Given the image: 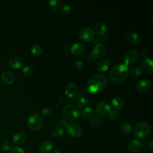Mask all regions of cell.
<instances>
[{"label": "cell", "instance_id": "cell-1", "mask_svg": "<svg viewBox=\"0 0 153 153\" xmlns=\"http://www.w3.org/2000/svg\"><path fill=\"white\" fill-rule=\"evenodd\" d=\"M128 76V68L124 63H117L110 69L109 77L111 82L119 84L125 81Z\"/></svg>", "mask_w": 153, "mask_h": 153}, {"label": "cell", "instance_id": "cell-2", "mask_svg": "<svg viewBox=\"0 0 153 153\" xmlns=\"http://www.w3.org/2000/svg\"><path fill=\"white\" fill-rule=\"evenodd\" d=\"M108 84V79L106 75L96 74L89 79L87 84V90L91 93H97L103 91Z\"/></svg>", "mask_w": 153, "mask_h": 153}, {"label": "cell", "instance_id": "cell-3", "mask_svg": "<svg viewBox=\"0 0 153 153\" xmlns=\"http://www.w3.org/2000/svg\"><path fill=\"white\" fill-rule=\"evenodd\" d=\"M62 114L66 120L75 121L79 117L80 108L75 104H68L63 108Z\"/></svg>", "mask_w": 153, "mask_h": 153}, {"label": "cell", "instance_id": "cell-4", "mask_svg": "<svg viewBox=\"0 0 153 153\" xmlns=\"http://www.w3.org/2000/svg\"><path fill=\"white\" fill-rule=\"evenodd\" d=\"M133 131L134 136L136 137L144 139L150 134L151 127L147 122L141 121L136 125Z\"/></svg>", "mask_w": 153, "mask_h": 153}, {"label": "cell", "instance_id": "cell-5", "mask_svg": "<svg viewBox=\"0 0 153 153\" xmlns=\"http://www.w3.org/2000/svg\"><path fill=\"white\" fill-rule=\"evenodd\" d=\"M44 120L38 114H32L27 118V125L32 131H38L43 126Z\"/></svg>", "mask_w": 153, "mask_h": 153}, {"label": "cell", "instance_id": "cell-6", "mask_svg": "<svg viewBox=\"0 0 153 153\" xmlns=\"http://www.w3.org/2000/svg\"><path fill=\"white\" fill-rule=\"evenodd\" d=\"M139 59V53L136 49L132 48L127 50L124 55V64L127 66L134 64Z\"/></svg>", "mask_w": 153, "mask_h": 153}, {"label": "cell", "instance_id": "cell-7", "mask_svg": "<svg viewBox=\"0 0 153 153\" xmlns=\"http://www.w3.org/2000/svg\"><path fill=\"white\" fill-rule=\"evenodd\" d=\"M66 130L68 134L74 137H79L82 133L81 126L76 122H72L68 124L66 126Z\"/></svg>", "mask_w": 153, "mask_h": 153}, {"label": "cell", "instance_id": "cell-8", "mask_svg": "<svg viewBox=\"0 0 153 153\" xmlns=\"http://www.w3.org/2000/svg\"><path fill=\"white\" fill-rule=\"evenodd\" d=\"M106 52V45L103 43H98L93 48L91 51V55L93 58L101 59L105 55Z\"/></svg>", "mask_w": 153, "mask_h": 153}, {"label": "cell", "instance_id": "cell-9", "mask_svg": "<svg viewBox=\"0 0 153 153\" xmlns=\"http://www.w3.org/2000/svg\"><path fill=\"white\" fill-rule=\"evenodd\" d=\"M96 112L100 116L108 115L111 111V107L108 102L106 101H100L96 106Z\"/></svg>", "mask_w": 153, "mask_h": 153}, {"label": "cell", "instance_id": "cell-10", "mask_svg": "<svg viewBox=\"0 0 153 153\" xmlns=\"http://www.w3.org/2000/svg\"><path fill=\"white\" fill-rule=\"evenodd\" d=\"M79 38L85 42H90L93 41L95 38L94 31L89 27H84L79 32Z\"/></svg>", "mask_w": 153, "mask_h": 153}, {"label": "cell", "instance_id": "cell-11", "mask_svg": "<svg viewBox=\"0 0 153 153\" xmlns=\"http://www.w3.org/2000/svg\"><path fill=\"white\" fill-rule=\"evenodd\" d=\"M23 59L19 55H12L8 59L10 66L14 69H19L23 65Z\"/></svg>", "mask_w": 153, "mask_h": 153}, {"label": "cell", "instance_id": "cell-12", "mask_svg": "<svg viewBox=\"0 0 153 153\" xmlns=\"http://www.w3.org/2000/svg\"><path fill=\"white\" fill-rule=\"evenodd\" d=\"M26 140L27 135L25 133L22 131L15 133L12 137L13 142L16 145H22L26 141Z\"/></svg>", "mask_w": 153, "mask_h": 153}, {"label": "cell", "instance_id": "cell-13", "mask_svg": "<svg viewBox=\"0 0 153 153\" xmlns=\"http://www.w3.org/2000/svg\"><path fill=\"white\" fill-rule=\"evenodd\" d=\"M143 143L142 142L137 139H133L129 142L128 143V149L130 152H137L142 149Z\"/></svg>", "mask_w": 153, "mask_h": 153}, {"label": "cell", "instance_id": "cell-14", "mask_svg": "<svg viewBox=\"0 0 153 153\" xmlns=\"http://www.w3.org/2000/svg\"><path fill=\"white\" fill-rule=\"evenodd\" d=\"M142 68L147 74H151L153 72V62L151 59L145 58L142 62Z\"/></svg>", "mask_w": 153, "mask_h": 153}, {"label": "cell", "instance_id": "cell-15", "mask_svg": "<svg viewBox=\"0 0 153 153\" xmlns=\"http://www.w3.org/2000/svg\"><path fill=\"white\" fill-rule=\"evenodd\" d=\"M111 66V62L106 59H103L98 62L96 65L97 70L100 72H105L107 71Z\"/></svg>", "mask_w": 153, "mask_h": 153}, {"label": "cell", "instance_id": "cell-16", "mask_svg": "<svg viewBox=\"0 0 153 153\" xmlns=\"http://www.w3.org/2000/svg\"><path fill=\"white\" fill-rule=\"evenodd\" d=\"M84 50V46L81 42H75L71 47L70 51L71 54L75 56L81 55Z\"/></svg>", "mask_w": 153, "mask_h": 153}, {"label": "cell", "instance_id": "cell-17", "mask_svg": "<svg viewBox=\"0 0 153 153\" xmlns=\"http://www.w3.org/2000/svg\"><path fill=\"white\" fill-rule=\"evenodd\" d=\"M151 84L148 79H144L139 81L137 84V89L140 92H146L151 88Z\"/></svg>", "mask_w": 153, "mask_h": 153}, {"label": "cell", "instance_id": "cell-18", "mask_svg": "<svg viewBox=\"0 0 153 153\" xmlns=\"http://www.w3.org/2000/svg\"><path fill=\"white\" fill-rule=\"evenodd\" d=\"M77 87L74 83H69L67 85L65 88V94L69 98L74 97L77 93Z\"/></svg>", "mask_w": 153, "mask_h": 153}, {"label": "cell", "instance_id": "cell-19", "mask_svg": "<svg viewBox=\"0 0 153 153\" xmlns=\"http://www.w3.org/2000/svg\"><path fill=\"white\" fill-rule=\"evenodd\" d=\"M53 148V144L50 140L43 141L39 146V150L42 153H48Z\"/></svg>", "mask_w": 153, "mask_h": 153}, {"label": "cell", "instance_id": "cell-20", "mask_svg": "<svg viewBox=\"0 0 153 153\" xmlns=\"http://www.w3.org/2000/svg\"><path fill=\"white\" fill-rule=\"evenodd\" d=\"M2 79L7 84H12L15 80L14 74L10 71H5L2 73Z\"/></svg>", "mask_w": 153, "mask_h": 153}, {"label": "cell", "instance_id": "cell-21", "mask_svg": "<svg viewBox=\"0 0 153 153\" xmlns=\"http://www.w3.org/2000/svg\"><path fill=\"white\" fill-rule=\"evenodd\" d=\"M126 39L127 42L132 45H135L139 43L140 42V37L135 32H129L126 36Z\"/></svg>", "mask_w": 153, "mask_h": 153}, {"label": "cell", "instance_id": "cell-22", "mask_svg": "<svg viewBox=\"0 0 153 153\" xmlns=\"http://www.w3.org/2000/svg\"><path fill=\"white\" fill-rule=\"evenodd\" d=\"M107 30L106 25L102 22H99L94 26V31L99 35H103Z\"/></svg>", "mask_w": 153, "mask_h": 153}, {"label": "cell", "instance_id": "cell-23", "mask_svg": "<svg viewBox=\"0 0 153 153\" xmlns=\"http://www.w3.org/2000/svg\"><path fill=\"white\" fill-rule=\"evenodd\" d=\"M111 105L114 109H121L124 105V102L121 98L116 97L111 100Z\"/></svg>", "mask_w": 153, "mask_h": 153}, {"label": "cell", "instance_id": "cell-24", "mask_svg": "<svg viewBox=\"0 0 153 153\" xmlns=\"http://www.w3.org/2000/svg\"><path fill=\"white\" fill-rule=\"evenodd\" d=\"M81 114L84 118L90 120L94 117V112L91 107L86 106L82 109L81 111Z\"/></svg>", "mask_w": 153, "mask_h": 153}, {"label": "cell", "instance_id": "cell-25", "mask_svg": "<svg viewBox=\"0 0 153 153\" xmlns=\"http://www.w3.org/2000/svg\"><path fill=\"white\" fill-rule=\"evenodd\" d=\"M120 130L123 133L126 135H130L133 132V127L130 123L124 122L121 123L120 126Z\"/></svg>", "mask_w": 153, "mask_h": 153}, {"label": "cell", "instance_id": "cell-26", "mask_svg": "<svg viewBox=\"0 0 153 153\" xmlns=\"http://www.w3.org/2000/svg\"><path fill=\"white\" fill-rule=\"evenodd\" d=\"M142 74V69L138 66H133L131 67L130 69H128V74L130 75L131 76L134 78H137L140 76Z\"/></svg>", "mask_w": 153, "mask_h": 153}, {"label": "cell", "instance_id": "cell-27", "mask_svg": "<svg viewBox=\"0 0 153 153\" xmlns=\"http://www.w3.org/2000/svg\"><path fill=\"white\" fill-rule=\"evenodd\" d=\"M64 134V130L63 127L60 126H56L53 128L51 131V135L55 138H60Z\"/></svg>", "mask_w": 153, "mask_h": 153}, {"label": "cell", "instance_id": "cell-28", "mask_svg": "<svg viewBox=\"0 0 153 153\" xmlns=\"http://www.w3.org/2000/svg\"><path fill=\"white\" fill-rule=\"evenodd\" d=\"M30 51L32 54L35 56H39L42 54L43 51V48L41 45L38 44H35L31 47Z\"/></svg>", "mask_w": 153, "mask_h": 153}, {"label": "cell", "instance_id": "cell-29", "mask_svg": "<svg viewBox=\"0 0 153 153\" xmlns=\"http://www.w3.org/2000/svg\"><path fill=\"white\" fill-rule=\"evenodd\" d=\"M88 102V99L87 97L86 96H85L84 95L81 96L76 101V105L80 108L82 107L85 106Z\"/></svg>", "mask_w": 153, "mask_h": 153}, {"label": "cell", "instance_id": "cell-30", "mask_svg": "<svg viewBox=\"0 0 153 153\" xmlns=\"http://www.w3.org/2000/svg\"><path fill=\"white\" fill-rule=\"evenodd\" d=\"M48 2L53 11H56L62 4V1L60 0H50L48 1Z\"/></svg>", "mask_w": 153, "mask_h": 153}, {"label": "cell", "instance_id": "cell-31", "mask_svg": "<svg viewBox=\"0 0 153 153\" xmlns=\"http://www.w3.org/2000/svg\"><path fill=\"white\" fill-rule=\"evenodd\" d=\"M71 7L69 4H64L60 6V12L63 14H68L71 11Z\"/></svg>", "mask_w": 153, "mask_h": 153}, {"label": "cell", "instance_id": "cell-32", "mask_svg": "<svg viewBox=\"0 0 153 153\" xmlns=\"http://www.w3.org/2000/svg\"><path fill=\"white\" fill-rule=\"evenodd\" d=\"M120 115V112L116 109H113L110 111V112L108 114V117L111 120H116Z\"/></svg>", "mask_w": 153, "mask_h": 153}, {"label": "cell", "instance_id": "cell-33", "mask_svg": "<svg viewBox=\"0 0 153 153\" xmlns=\"http://www.w3.org/2000/svg\"><path fill=\"white\" fill-rule=\"evenodd\" d=\"M90 123L93 126L97 127L101 125L102 119L97 116H94L90 120Z\"/></svg>", "mask_w": 153, "mask_h": 153}, {"label": "cell", "instance_id": "cell-34", "mask_svg": "<svg viewBox=\"0 0 153 153\" xmlns=\"http://www.w3.org/2000/svg\"><path fill=\"white\" fill-rule=\"evenodd\" d=\"M22 72L25 76H29L33 74V69L29 66H25L23 67Z\"/></svg>", "mask_w": 153, "mask_h": 153}, {"label": "cell", "instance_id": "cell-35", "mask_svg": "<svg viewBox=\"0 0 153 153\" xmlns=\"http://www.w3.org/2000/svg\"><path fill=\"white\" fill-rule=\"evenodd\" d=\"M52 111L48 108H45L43 109L41 111V115L45 118H49L52 115Z\"/></svg>", "mask_w": 153, "mask_h": 153}, {"label": "cell", "instance_id": "cell-36", "mask_svg": "<svg viewBox=\"0 0 153 153\" xmlns=\"http://www.w3.org/2000/svg\"><path fill=\"white\" fill-rule=\"evenodd\" d=\"M2 148L5 151H8L12 148V143L8 140H5L2 143Z\"/></svg>", "mask_w": 153, "mask_h": 153}, {"label": "cell", "instance_id": "cell-37", "mask_svg": "<svg viewBox=\"0 0 153 153\" xmlns=\"http://www.w3.org/2000/svg\"><path fill=\"white\" fill-rule=\"evenodd\" d=\"M74 66L75 69H76L78 70H82L84 68V63L82 61H81L80 60H77L75 61V62L74 63Z\"/></svg>", "mask_w": 153, "mask_h": 153}, {"label": "cell", "instance_id": "cell-38", "mask_svg": "<svg viewBox=\"0 0 153 153\" xmlns=\"http://www.w3.org/2000/svg\"><path fill=\"white\" fill-rule=\"evenodd\" d=\"M11 153H25V150L19 146H16L12 148Z\"/></svg>", "mask_w": 153, "mask_h": 153}, {"label": "cell", "instance_id": "cell-39", "mask_svg": "<svg viewBox=\"0 0 153 153\" xmlns=\"http://www.w3.org/2000/svg\"><path fill=\"white\" fill-rule=\"evenodd\" d=\"M59 124H60V127H62L63 126L66 127L68 123H66V121L64 120L63 119H60V120L59 121Z\"/></svg>", "mask_w": 153, "mask_h": 153}, {"label": "cell", "instance_id": "cell-40", "mask_svg": "<svg viewBox=\"0 0 153 153\" xmlns=\"http://www.w3.org/2000/svg\"><path fill=\"white\" fill-rule=\"evenodd\" d=\"M148 55V53H147V51H146V50H143L142 51V52H141V56H142V57L143 58H144V59L147 58Z\"/></svg>", "mask_w": 153, "mask_h": 153}, {"label": "cell", "instance_id": "cell-41", "mask_svg": "<svg viewBox=\"0 0 153 153\" xmlns=\"http://www.w3.org/2000/svg\"><path fill=\"white\" fill-rule=\"evenodd\" d=\"M65 101H66V97L64 96H61L59 98V102L61 103H63L65 102Z\"/></svg>", "mask_w": 153, "mask_h": 153}, {"label": "cell", "instance_id": "cell-42", "mask_svg": "<svg viewBox=\"0 0 153 153\" xmlns=\"http://www.w3.org/2000/svg\"><path fill=\"white\" fill-rule=\"evenodd\" d=\"M149 146L151 149H153V140H151L149 143Z\"/></svg>", "mask_w": 153, "mask_h": 153}, {"label": "cell", "instance_id": "cell-43", "mask_svg": "<svg viewBox=\"0 0 153 153\" xmlns=\"http://www.w3.org/2000/svg\"><path fill=\"white\" fill-rule=\"evenodd\" d=\"M52 153H60V152L58 149H54Z\"/></svg>", "mask_w": 153, "mask_h": 153}]
</instances>
